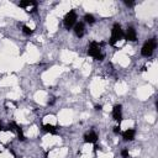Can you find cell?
I'll return each instance as SVG.
<instances>
[{"label": "cell", "mask_w": 158, "mask_h": 158, "mask_svg": "<svg viewBox=\"0 0 158 158\" xmlns=\"http://www.w3.org/2000/svg\"><path fill=\"white\" fill-rule=\"evenodd\" d=\"M22 32L25 33V35H31L32 33V30H31V27H28L27 25H22Z\"/></svg>", "instance_id": "5bb4252c"}, {"label": "cell", "mask_w": 158, "mask_h": 158, "mask_svg": "<svg viewBox=\"0 0 158 158\" xmlns=\"http://www.w3.org/2000/svg\"><path fill=\"white\" fill-rule=\"evenodd\" d=\"M88 54L90 57H93L94 59H96V60H102L104 57H105L104 53H102V51H101V47H100V44L98 42H91L89 44Z\"/></svg>", "instance_id": "6da1fadb"}, {"label": "cell", "mask_w": 158, "mask_h": 158, "mask_svg": "<svg viewBox=\"0 0 158 158\" xmlns=\"http://www.w3.org/2000/svg\"><path fill=\"white\" fill-rule=\"evenodd\" d=\"M123 36H125V38H126L127 41H131V42L137 41V32H136V30H135L132 26L127 27L126 33H123Z\"/></svg>", "instance_id": "8992f818"}, {"label": "cell", "mask_w": 158, "mask_h": 158, "mask_svg": "<svg viewBox=\"0 0 158 158\" xmlns=\"http://www.w3.org/2000/svg\"><path fill=\"white\" fill-rule=\"evenodd\" d=\"M12 127H14V131H16V132H17L19 139H21V141H25V139H26V137H25V135H23V131H22V128H21L19 125H16L15 122H12Z\"/></svg>", "instance_id": "8fae6325"}, {"label": "cell", "mask_w": 158, "mask_h": 158, "mask_svg": "<svg viewBox=\"0 0 158 158\" xmlns=\"http://www.w3.org/2000/svg\"><path fill=\"white\" fill-rule=\"evenodd\" d=\"M112 117L115 121H117L120 123V121L122 120V106L121 105H115L112 109Z\"/></svg>", "instance_id": "52a82bcc"}, {"label": "cell", "mask_w": 158, "mask_h": 158, "mask_svg": "<svg viewBox=\"0 0 158 158\" xmlns=\"http://www.w3.org/2000/svg\"><path fill=\"white\" fill-rule=\"evenodd\" d=\"M156 47H157V41H156V38H151V40L146 41L144 44L142 46L141 54H142L143 57H149V56H152V53H153V51L156 49Z\"/></svg>", "instance_id": "7a4b0ae2"}, {"label": "cell", "mask_w": 158, "mask_h": 158, "mask_svg": "<svg viewBox=\"0 0 158 158\" xmlns=\"http://www.w3.org/2000/svg\"><path fill=\"white\" fill-rule=\"evenodd\" d=\"M98 141V135L94 131H90L84 135V142L85 143H95Z\"/></svg>", "instance_id": "9c48e42d"}, {"label": "cell", "mask_w": 158, "mask_h": 158, "mask_svg": "<svg viewBox=\"0 0 158 158\" xmlns=\"http://www.w3.org/2000/svg\"><path fill=\"white\" fill-rule=\"evenodd\" d=\"M19 6L22 7V9H25L27 12H33L37 9V2L36 1H32V0H26V1H20L19 2Z\"/></svg>", "instance_id": "5b68a950"}, {"label": "cell", "mask_w": 158, "mask_h": 158, "mask_svg": "<svg viewBox=\"0 0 158 158\" xmlns=\"http://www.w3.org/2000/svg\"><path fill=\"white\" fill-rule=\"evenodd\" d=\"M43 130H44L46 132L51 133V135H56V133H57L56 126H53V125H51V123H44V125H43Z\"/></svg>", "instance_id": "7c38bea8"}, {"label": "cell", "mask_w": 158, "mask_h": 158, "mask_svg": "<svg viewBox=\"0 0 158 158\" xmlns=\"http://www.w3.org/2000/svg\"><path fill=\"white\" fill-rule=\"evenodd\" d=\"M84 21H85L86 23L91 25V23L95 22V17H94L91 14H85V16H84Z\"/></svg>", "instance_id": "4fadbf2b"}, {"label": "cell", "mask_w": 158, "mask_h": 158, "mask_svg": "<svg viewBox=\"0 0 158 158\" xmlns=\"http://www.w3.org/2000/svg\"><path fill=\"white\" fill-rule=\"evenodd\" d=\"M63 22H64V26H65V28H72L75 23H77V14H75V11H69L67 15H65V17H64V20H63Z\"/></svg>", "instance_id": "277c9868"}, {"label": "cell", "mask_w": 158, "mask_h": 158, "mask_svg": "<svg viewBox=\"0 0 158 158\" xmlns=\"http://www.w3.org/2000/svg\"><path fill=\"white\" fill-rule=\"evenodd\" d=\"M101 109H102V106H101V105H96V106H95V110H96V111H100Z\"/></svg>", "instance_id": "ac0fdd59"}, {"label": "cell", "mask_w": 158, "mask_h": 158, "mask_svg": "<svg viewBox=\"0 0 158 158\" xmlns=\"http://www.w3.org/2000/svg\"><path fill=\"white\" fill-rule=\"evenodd\" d=\"M123 37V31L118 23H115L112 30H111V36H110V44H115Z\"/></svg>", "instance_id": "3957f363"}, {"label": "cell", "mask_w": 158, "mask_h": 158, "mask_svg": "<svg viewBox=\"0 0 158 158\" xmlns=\"http://www.w3.org/2000/svg\"><path fill=\"white\" fill-rule=\"evenodd\" d=\"M125 4H126L127 6H132L135 2H133V1H127V0H125Z\"/></svg>", "instance_id": "e0dca14e"}, {"label": "cell", "mask_w": 158, "mask_h": 158, "mask_svg": "<svg viewBox=\"0 0 158 158\" xmlns=\"http://www.w3.org/2000/svg\"><path fill=\"white\" fill-rule=\"evenodd\" d=\"M135 136H136V131L133 128H128L122 132V137L125 141H132V139H135Z\"/></svg>", "instance_id": "30bf717a"}, {"label": "cell", "mask_w": 158, "mask_h": 158, "mask_svg": "<svg viewBox=\"0 0 158 158\" xmlns=\"http://www.w3.org/2000/svg\"><path fill=\"white\" fill-rule=\"evenodd\" d=\"M121 156H122V158H128V157H130L128 149H127V148H123V149L121 151Z\"/></svg>", "instance_id": "9a60e30c"}, {"label": "cell", "mask_w": 158, "mask_h": 158, "mask_svg": "<svg viewBox=\"0 0 158 158\" xmlns=\"http://www.w3.org/2000/svg\"><path fill=\"white\" fill-rule=\"evenodd\" d=\"M112 131H114V133H116V135H118V133L121 132V127H120V125H117V126H115Z\"/></svg>", "instance_id": "2e32d148"}, {"label": "cell", "mask_w": 158, "mask_h": 158, "mask_svg": "<svg viewBox=\"0 0 158 158\" xmlns=\"http://www.w3.org/2000/svg\"><path fill=\"white\" fill-rule=\"evenodd\" d=\"M74 33H75V36L79 37V38H81V37L84 36V33H85V27H84V23H83V22H77V23L74 25Z\"/></svg>", "instance_id": "ba28073f"}, {"label": "cell", "mask_w": 158, "mask_h": 158, "mask_svg": "<svg viewBox=\"0 0 158 158\" xmlns=\"http://www.w3.org/2000/svg\"><path fill=\"white\" fill-rule=\"evenodd\" d=\"M2 128H4V127H2V123H1V121H0V132L2 131Z\"/></svg>", "instance_id": "d6986e66"}]
</instances>
